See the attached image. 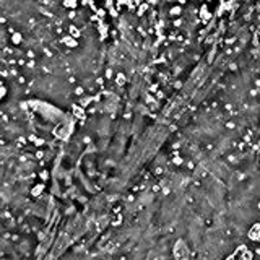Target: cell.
Segmentation results:
<instances>
[{
	"label": "cell",
	"instance_id": "obj_1",
	"mask_svg": "<svg viewBox=\"0 0 260 260\" xmlns=\"http://www.w3.org/2000/svg\"><path fill=\"white\" fill-rule=\"evenodd\" d=\"M180 13H182V8H179V7H176V8H172V10H171L172 16H177V15H180Z\"/></svg>",
	"mask_w": 260,
	"mask_h": 260
}]
</instances>
